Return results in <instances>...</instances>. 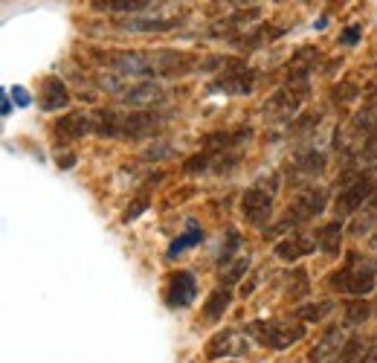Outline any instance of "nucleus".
Masks as SVG:
<instances>
[{
  "label": "nucleus",
  "mask_w": 377,
  "mask_h": 363,
  "mask_svg": "<svg viewBox=\"0 0 377 363\" xmlns=\"http://www.w3.org/2000/svg\"><path fill=\"white\" fill-rule=\"evenodd\" d=\"M12 99H15L17 105H21V108H27V105L32 102V99H29V90H27V87H21V85H15V87H12Z\"/></svg>",
  "instance_id": "obj_34"
},
{
  "label": "nucleus",
  "mask_w": 377,
  "mask_h": 363,
  "mask_svg": "<svg viewBox=\"0 0 377 363\" xmlns=\"http://www.w3.org/2000/svg\"><path fill=\"white\" fill-rule=\"evenodd\" d=\"M145 209H148V198H136L128 209H125V215H122V221L125 224H131V221H136V218H140L143 213H145Z\"/></svg>",
  "instance_id": "obj_30"
},
{
  "label": "nucleus",
  "mask_w": 377,
  "mask_h": 363,
  "mask_svg": "<svg viewBox=\"0 0 377 363\" xmlns=\"http://www.w3.org/2000/svg\"><path fill=\"white\" fill-rule=\"evenodd\" d=\"M250 87H252V70H247L244 64L235 67L232 73H221V79L209 85V90H224V93H235V97L250 93Z\"/></svg>",
  "instance_id": "obj_15"
},
{
  "label": "nucleus",
  "mask_w": 377,
  "mask_h": 363,
  "mask_svg": "<svg viewBox=\"0 0 377 363\" xmlns=\"http://www.w3.org/2000/svg\"><path fill=\"white\" fill-rule=\"evenodd\" d=\"M247 334L262 343L264 349H273V352H282L293 343H299L305 337V322H285V320H255L247 326Z\"/></svg>",
  "instance_id": "obj_2"
},
{
  "label": "nucleus",
  "mask_w": 377,
  "mask_h": 363,
  "mask_svg": "<svg viewBox=\"0 0 377 363\" xmlns=\"http://www.w3.org/2000/svg\"><path fill=\"white\" fill-rule=\"evenodd\" d=\"M67 102H70L67 85L58 76H47L41 82V93H38V105L44 111H62V108H67Z\"/></svg>",
  "instance_id": "obj_13"
},
{
  "label": "nucleus",
  "mask_w": 377,
  "mask_h": 363,
  "mask_svg": "<svg viewBox=\"0 0 377 363\" xmlns=\"http://www.w3.org/2000/svg\"><path fill=\"white\" fill-rule=\"evenodd\" d=\"M241 247V236H238L235 230L227 233V244L221 247V267H227L229 262H235V250Z\"/></svg>",
  "instance_id": "obj_27"
},
{
  "label": "nucleus",
  "mask_w": 377,
  "mask_h": 363,
  "mask_svg": "<svg viewBox=\"0 0 377 363\" xmlns=\"http://www.w3.org/2000/svg\"><path fill=\"white\" fill-rule=\"evenodd\" d=\"M366 224H360V227H354V233H360V230H369L371 224H377V195H371L369 198V204H366Z\"/></svg>",
  "instance_id": "obj_32"
},
{
  "label": "nucleus",
  "mask_w": 377,
  "mask_h": 363,
  "mask_svg": "<svg viewBox=\"0 0 377 363\" xmlns=\"http://www.w3.org/2000/svg\"><path fill=\"white\" fill-rule=\"evenodd\" d=\"M334 311V302H316V305H299L296 308V320L302 322H320L325 314Z\"/></svg>",
  "instance_id": "obj_22"
},
{
  "label": "nucleus",
  "mask_w": 377,
  "mask_h": 363,
  "mask_svg": "<svg viewBox=\"0 0 377 363\" xmlns=\"http://www.w3.org/2000/svg\"><path fill=\"white\" fill-rule=\"evenodd\" d=\"M96 131V122L87 117V113L82 111H76V113H67V117H62L55 122V137L62 140V145L73 143V140H82L85 134Z\"/></svg>",
  "instance_id": "obj_11"
},
{
  "label": "nucleus",
  "mask_w": 377,
  "mask_h": 363,
  "mask_svg": "<svg viewBox=\"0 0 377 363\" xmlns=\"http://www.w3.org/2000/svg\"><path fill=\"white\" fill-rule=\"evenodd\" d=\"M360 35H363V27H348L343 35H340V44H346V47H354L357 41H360Z\"/></svg>",
  "instance_id": "obj_33"
},
{
  "label": "nucleus",
  "mask_w": 377,
  "mask_h": 363,
  "mask_svg": "<svg viewBox=\"0 0 377 363\" xmlns=\"http://www.w3.org/2000/svg\"><path fill=\"white\" fill-rule=\"evenodd\" d=\"M313 250H320V247H316V239L299 233V236H287L285 241H279L273 253H276V259H282V262H299V259L311 256Z\"/></svg>",
  "instance_id": "obj_12"
},
{
  "label": "nucleus",
  "mask_w": 377,
  "mask_h": 363,
  "mask_svg": "<svg viewBox=\"0 0 377 363\" xmlns=\"http://www.w3.org/2000/svg\"><path fill=\"white\" fill-rule=\"evenodd\" d=\"M374 195V180L371 178H354L348 186H343L340 189V195H336V201H334V215L336 218H348V215H354L357 209H363V204L369 201Z\"/></svg>",
  "instance_id": "obj_5"
},
{
  "label": "nucleus",
  "mask_w": 377,
  "mask_h": 363,
  "mask_svg": "<svg viewBox=\"0 0 377 363\" xmlns=\"http://www.w3.org/2000/svg\"><path fill=\"white\" fill-rule=\"evenodd\" d=\"M96 9H105V12H143L145 0H99Z\"/></svg>",
  "instance_id": "obj_24"
},
{
  "label": "nucleus",
  "mask_w": 377,
  "mask_h": 363,
  "mask_svg": "<svg viewBox=\"0 0 377 363\" xmlns=\"http://www.w3.org/2000/svg\"><path fill=\"white\" fill-rule=\"evenodd\" d=\"M169 155H171L169 148H148V151H145L148 160H160V157H169Z\"/></svg>",
  "instance_id": "obj_36"
},
{
  "label": "nucleus",
  "mask_w": 377,
  "mask_h": 363,
  "mask_svg": "<svg viewBox=\"0 0 377 363\" xmlns=\"http://www.w3.org/2000/svg\"><path fill=\"white\" fill-rule=\"evenodd\" d=\"M229 302H232V291L227 288V285H221V288H215L212 294H209V299H206V305H204V317L206 320H221L224 317V311L229 308Z\"/></svg>",
  "instance_id": "obj_20"
},
{
  "label": "nucleus",
  "mask_w": 377,
  "mask_h": 363,
  "mask_svg": "<svg viewBox=\"0 0 377 363\" xmlns=\"http://www.w3.org/2000/svg\"><path fill=\"white\" fill-rule=\"evenodd\" d=\"M111 64H113L116 73H122V76H154L148 52H136V50L119 52V55L111 59Z\"/></svg>",
  "instance_id": "obj_14"
},
{
  "label": "nucleus",
  "mask_w": 377,
  "mask_h": 363,
  "mask_svg": "<svg viewBox=\"0 0 377 363\" xmlns=\"http://www.w3.org/2000/svg\"><path fill=\"white\" fill-rule=\"evenodd\" d=\"M325 204H328V192L322 186H308V189H302L299 195H296L293 201H290V206H287V215L282 218V224H279V230H285V227H296V224H305V221H311V218H316L325 209Z\"/></svg>",
  "instance_id": "obj_4"
},
{
  "label": "nucleus",
  "mask_w": 377,
  "mask_h": 363,
  "mask_svg": "<svg viewBox=\"0 0 377 363\" xmlns=\"http://www.w3.org/2000/svg\"><path fill=\"white\" fill-rule=\"evenodd\" d=\"M287 291H290V297H305L308 291H311V285H308V273L302 271H296L293 276H290V285H287Z\"/></svg>",
  "instance_id": "obj_28"
},
{
  "label": "nucleus",
  "mask_w": 377,
  "mask_h": 363,
  "mask_svg": "<svg viewBox=\"0 0 377 363\" xmlns=\"http://www.w3.org/2000/svg\"><path fill=\"white\" fill-rule=\"evenodd\" d=\"M194 297H197V282L192 271H177L169 276V288H166L169 308H189Z\"/></svg>",
  "instance_id": "obj_9"
},
{
  "label": "nucleus",
  "mask_w": 377,
  "mask_h": 363,
  "mask_svg": "<svg viewBox=\"0 0 377 363\" xmlns=\"http://www.w3.org/2000/svg\"><path fill=\"white\" fill-rule=\"evenodd\" d=\"M209 163H212V155H209V151H206V155H194V157L186 160L183 171H186V175H197V171H206Z\"/></svg>",
  "instance_id": "obj_29"
},
{
  "label": "nucleus",
  "mask_w": 377,
  "mask_h": 363,
  "mask_svg": "<svg viewBox=\"0 0 377 363\" xmlns=\"http://www.w3.org/2000/svg\"><path fill=\"white\" fill-rule=\"evenodd\" d=\"M279 189V175H264L262 180H255L244 198H241V215L252 227H264L273 215V198Z\"/></svg>",
  "instance_id": "obj_3"
},
{
  "label": "nucleus",
  "mask_w": 377,
  "mask_h": 363,
  "mask_svg": "<svg viewBox=\"0 0 377 363\" xmlns=\"http://www.w3.org/2000/svg\"><path fill=\"white\" fill-rule=\"evenodd\" d=\"M320 50H313V47H302V50H296L293 52V59L287 64V76L290 79H308V73L316 70V64H320Z\"/></svg>",
  "instance_id": "obj_17"
},
{
  "label": "nucleus",
  "mask_w": 377,
  "mask_h": 363,
  "mask_svg": "<svg viewBox=\"0 0 377 363\" xmlns=\"http://www.w3.org/2000/svg\"><path fill=\"white\" fill-rule=\"evenodd\" d=\"M354 97H360V90H357L354 85H348V82H346L343 87H336V90H334V102H336V105H348Z\"/></svg>",
  "instance_id": "obj_31"
},
{
  "label": "nucleus",
  "mask_w": 377,
  "mask_h": 363,
  "mask_svg": "<svg viewBox=\"0 0 377 363\" xmlns=\"http://www.w3.org/2000/svg\"><path fill=\"white\" fill-rule=\"evenodd\" d=\"M340 241H343V221L340 218L316 230V247H320L325 256H336V253H340Z\"/></svg>",
  "instance_id": "obj_18"
},
{
  "label": "nucleus",
  "mask_w": 377,
  "mask_h": 363,
  "mask_svg": "<svg viewBox=\"0 0 377 363\" xmlns=\"http://www.w3.org/2000/svg\"><path fill=\"white\" fill-rule=\"evenodd\" d=\"M119 97H122V102L134 105V108H143V105H151V102H160L163 90L157 87L154 82H136L131 87H122L119 90Z\"/></svg>",
  "instance_id": "obj_16"
},
{
  "label": "nucleus",
  "mask_w": 377,
  "mask_h": 363,
  "mask_svg": "<svg viewBox=\"0 0 377 363\" xmlns=\"http://www.w3.org/2000/svg\"><path fill=\"white\" fill-rule=\"evenodd\" d=\"M160 128V117L145 111H134V113H119V140H143L148 134Z\"/></svg>",
  "instance_id": "obj_8"
},
{
  "label": "nucleus",
  "mask_w": 377,
  "mask_h": 363,
  "mask_svg": "<svg viewBox=\"0 0 377 363\" xmlns=\"http://www.w3.org/2000/svg\"><path fill=\"white\" fill-rule=\"evenodd\" d=\"M12 97H3V117H9V113H12V102H9Z\"/></svg>",
  "instance_id": "obj_37"
},
{
  "label": "nucleus",
  "mask_w": 377,
  "mask_h": 363,
  "mask_svg": "<svg viewBox=\"0 0 377 363\" xmlns=\"http://www.w3.org/2000/svg\"><path fill=\"white\" fill-rule=\"evenodd\" d=\"M204 241V230L197 224H189V230L183 236H177L171 244H169V259H174L177 253H183L186 247H194V244H201Z\"/></svg>",
  "instance_id": "obj_21"
},
{
  "label": "nucleus",
  "mask_w": 377,
  "mask_h": 363,
  "mask_svg": "<svg viewBox=\"0 0 377 363\" xmlns=\"http://www.w3.org/2000/svg\"><path fill=\"white\" fill-rule=\"evenodd\" d=\"M171 27H174V21H140V17L122 24V29H128V32H166Z\"/></svg>",
  "instance_id": "obj_25"
},
{
  "label": "nucleus",
  "mask_w": 377,
  "mask_h": 363,
  "mask_svg": "<svg viewBox=\"0 0 377 363\" xmlns=\"http://www.w3.org/2000/svg\"><path fill=\"white\" fill-rule=\"evenodd\" d=\"M325 169V157L320 151H305V155L296 157V163L290 166V175H299V178H316L322 175Z\"/></svg>",
  "instance_id": "obj_19"
},
{
  "label": "nucleus",
  "mask_w": 377,
  "mask_h": 363,
  "mask_svg": "<svg viewBox=\"0 0 377 363\" xmlns=\"http://www.w3.org/2000/svg\"><path fill=\"white\" fill-rule=\"evenodd\" d=\"M371 317V305L366 299H354L346 305V326H360Z\"/></svg>",
  "instance_id": "obj_23"
},
{
  "label": "nucleus",
  "mask_w": 377,
  "mask_h": 363,
  "mask_svg": "<svg viewBox=\"0 0 377 363\" xmlns=\"http://www.w3.org/2000/svg\"><path fill=\"white\" fill-rule=\"evenodd\" d=\"M229 264H232V262H229ZM247 267H250V259H247V256H238V259H235V264H232V267H227V273L221 276V282L227 285V288H232V285L247 273Z\"/></svg>",
  "instance_id": "obj_26"
},
{
  "label": "nucleus",
  "mask_w": 377,
  "mask_h": 363,
  "mask_svg": "<svg viewBox=\"0 0 377 363\" xmlns=\"http://www.w3.org/2000/svg\"><path fill=\"white\" fill-rule=\"evenodd\" d=\"M331 291H340V294H351V297H366L377 288V264L351 253L346 259V264L340 267L336 273H331L328 279Z\"/></svg>",
  "instance_id": "obj_1"
},
{
  "label": "nucleus",
  "mask_w": 377,
  "mask_h": 363,
  "mask_svg": "<svg viewBox=\"0 0 377 363\" xmlns=\"http://www.w3.org/2000/svg\"><path fill=\"white\" fill-rule=\"evenodd\" d=\"M247 352H250V334L238 332V329H221L206 343V357L209 360L238 357V355H247Z\"/></svg>",
  "instance_id": "obj_6"
},
{
  "label": "nucleus",
  "mask_w": 377,
  "mask_h": 363,
  "mask_svg": "<svg viewBox=\"0 0 377 363\" xmlns=\"http://www.w3.org/2000/svg\"><path fill=\"white\" fill-rule=\"evenodd\" d=\"M148 59H151L154 76H186L197 64L189 52H180V50H154L148 52Z\"/></svg>",
  "instance_id": "obj_7"
},
{
  "label": "nucleus",
  "mask_w": 377,
  "mask_h": 363,
  "mask_svg": "<svg viewBox=\"0 0 377 363\" xmlns=\"http://www.w3.org/2000/svg\"><path fill=\"white\" fill-rule=\"evenodd\" d=\"M55 163H58V169H73L76 166V155H73V151H58Z\"/></svg>",
  "instance_id": "obj_35"
},
{
  "label": "nucleus",
  "mask_w": 377,
  "mask_h": 363,
  "mask_svg": "<svg viewBox=\"0 0 377 363\" xmlns=\"http://www.w3.org/2000/svg\"><path fill=\"white\" fill-rule=\"evenodd\" d=\"M346 343H348L346 329L331 326V329H325V332L320 334V340H316L313 346H311L308 360H311V363H325V360H331V357L340 355V352L346 349Z\"/></svg>",
  "instance_id": "obj_10"
}]
</instances>
